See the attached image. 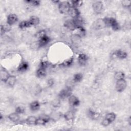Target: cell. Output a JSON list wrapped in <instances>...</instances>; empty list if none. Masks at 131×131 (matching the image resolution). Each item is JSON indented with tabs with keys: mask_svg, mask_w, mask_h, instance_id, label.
I'll return each mask as SVG.
<instances>
[{
	"mask_svg": "<svg viewBox=\"0 0 131 131\" xmlns=\"http://www.w3.org/2000/svg\"><path fill=\"white\" fill-rule=\"evenodd\" d=\"M106 26L111 27L114 31H118L120 29V26L116 19L113 17H105L103 18Z\"/></svg>",
	"mask_w": 131,
	"mask_h": 131,
	"instance_id": "cell-1",
	"label": "cell"
},
{
	"mask_svg": "<svg viewBox=\"0 0 131 131\" xmlns=\"http://www.w3.org/2000/svg\"><path fill=\"white\" fill-rule=\"evenodd\" d=\"M71 7V4L68 2H61L58 4V10L61 14H67Z\"/></svg>",
	"mask_w": 131,
	"mask_h": 131,
	"instance_id": "cell-2",
	"label": "cell"
},
{
	"mask_svg": "<svg viewBox=\"0 0 131 131\" xmlns=\"http://www.w3.org/2000/svg\"><path fill=\"white\" fill-rule=\"evenodd\" d=\"M127 83L124 79L117 80L116 84V89L118 92H123L126 88Z\"/></svg>",
	"mask_w": 131,
	"mask_h": 131,
	"instance_id": "cell-3",
	"label": "cell"
},
{
	"mask_svg": "<svg viewBox=\"0 0 131 131\" xmlns=\"http://www.w3.org/2000/svg\"><path fill=\"white\" fill-rule=\"evenodd\" d=\"M92 8L96 13L99 14L101 13L103 10V3L101 1H96L93 3Z\"/></svg>",
	"mask_w": 131,
	"mask_h": 131,
	"instance_id": "cell-4",
	"label": "cell"
},
{
	"mask_svg": "<svg viewBox=\"0 0 131 131\" xmlns=\"http://www.w3.org/2000/svg\"><path fill=\"white\" fill-rule=\"evenodd\" d=\"M72 94V90L70 88H67L62 90L58 94V96L61 99L69 98Z\"/></svg>",
	"mask_w": 131,
	"mask_h": 131,
	"instance_id": "cell-5",
	"label": "cell"
},
{
	"mask_svg": "<svg viewBox=\"0 0 131 131\" xmlns=\"http://www.w3.org/2000/svg\"><path fill=\"white\" fill-rule=\"evenodd\" d=\"M10 76L9 72L4 68L1 67L0 71V77L2 81L6 82L9 77Z\"/></svg>",
	"mask_w": 131,
	"mask_h": 131,
	"instance_id": "cell-6",
	"label": "cell"
},
{
	"mask_svg": "<svg viewBox=\"0 0 131 131\" xmlns=\"http://www.w3.org/2000/svg\"><path fill=\"white\" fill-rule=\"evenodd\" d=\"M50 41V39L49 36L46 35V34L41 35L39 37L38 41V45L40 47H43L47 45Z\"/></svg>",
	"mask_w": 131,
	"mask_h": 131,
	"instance_id": "cell-7",
	"label": "cell"
},
{
	"mask_svg": "<svg viewBox=\"0 0 131 131\" xmlns=\"http://www.w3.org/2000/svg\"><path fill=\"white\" fill-rule=\"evenodd\" d=\"M68 101L69 104L73 107L78 106L80 103V101L78 98L76 96L72 95L69 97Z\"/></svg>",
	"mask_w": 131,
	"mask_h": 131,
	"instance_id": "cell-8",
	"label": "cell"
},
{
	"mask_svg": "<svg viewBox=\"0 0 131 131\" xmlns=\"http://www.w3.org/2000/svg\"><path fill=\"white\" fill-rule=\"evenodd\" d=\"M77 60L79 65L80 66H84L88 61V57L84 54H80L78 55Z\"/></svg>",
	"mask_w": 131,
	"mask_h": 131,
	"instance_id": "cell-9",
	"label": "cell"
},
{
	"mask_svg": "<svg viewBox=\"0 0 131 131\" xmlns=\"http://www.w3.org/2000/svg\"><path fill=\"white\" fill-rule=\"evenodd\" d=\"M68 14L71 16L73 18H75L80 16V12L77 8L72 7L71 6V7L69 10Z\"/></svg>",
	"mask_w": 131,
	"mask_h": 131,
	"instance_id": "cell-10",
	"label": "cell"
},
{
	"mask_svg": "<svg viewBox=\"0 0 131 131\" xmlns=\"http://www.w3.org/2000/svg\"><path fill=\"white\" fill-rule=\"evenodd\" d=\"M18 20L17 16L15 14H10L7 16V23L10 25H12L16 23Z\"/></svg>",
	"mask_w": 131,
	"mask_h": 131,
	"instance_id": "cell-11",
	"label": "cell"
},
{
	"mask_svg": "<svg viewBox=\"0 0 131 131\" xmlns=\"http://www.w3.org/2000/svg\"><path fill=\"white\" fill-rule=\"evenodd\" d=\"M94 28L95 29H101L106 27L103 19H99L97 20L93 25Z\"/></svg>",
	"mask_w": 131,
	"mask_h": 131,
	"instance_id": "cell-12",
	"label": "cell"
},
{
	"mask_svg": "<svg viewBox=\"0 0 131 131\" xmlns=\"http://www.w3.org/2000/svg\"><path fill=\"white\" fill-rule=\"evenodd\" d=\"M64 26L66 27V28L71 31H73L77 29V27L74 23L73 19L67 20L64 23Z\"/></svg>",
	"mask_w": 131,
	"mask_h": 131,
	"instance_id": "cell-13",
	"label": "cell"
},
{
	"mask_svg": "<svg viewBox=\"0 0 131 131\" xmlns=\"http://www.w3.org/2000/svg\"><path fill=\"white\" fill-rule=\"evenodd\" d=\"M88 116L89 117L93 120H96L98 119L100 116V114L98 112L94 111L90 109L88 112Z\"/></svg>",
	"mask_w": 131,
	"mask_h": 131,
	"instance_id": "cell-14",
	"label": "cell"
},
{
	"mask_svg": "<svg viewBox=\"0 0 131 131\" xmlns=\"http://www.w3.org/2000/svg\"><path fill=\"white\" fill-rule=\"evenodd\" d=\"M16 82V78L15 76L10 75L7 81H6V83L9 86L12 87L13 86Z\"/></svg>",
	"mask_w": 131,
	"mask_h": 131,
	"instance_id": "cell-15",
	"label": "cell"
},
{
	"mask_svg": "<svg viewBox=\"0 0 131 131\" xmlns=\"http://www.w3.org/2000/svg\"><path fill=\"white\" fill-rule=\"evenodd\" d=\"M8 118L10 120L13 122H16L19 120V116L16 112L12 113L8 115Z\"/></svg>",
	"mask_w": 131,
	"mask_h": 131,
	"instance_id": "cell-16",
	"label": "cell"
},
{
	"mask_svg": "<svg viewBox=\"0 0 131 131\" xmlns=\"http://www.w3.org/2000/svg\"><path fill=\"white\" fill-rule=\"evenodd\" d=\"M50 121V119L46 118H43V117H40L38 118H37L35 125H44L46 123H48V122Z\"/></svg>",
	"mask_w": 131,
	"mask_h": 131,
	"instance_id": "cell-17",
	"label": "cell"
},
{
	"mask_svg": "<svg viewBox=\"0 0 131 131\" xmlns=\"http://www.w3.org/2000/svg\"><path fill=\"white\" fill-rule=\"evenodd\" d=\"M11 26L9 25L8 23H6L4 25H1V35L3 34L9 32L11 30Z\"/></svg>",
	"mask_w": 131,
	"mask_h": 131,
	"instance_id": "cell-18",
	"label": "cell"
},
{
	"mask_svg": "<svg viewBox=\"0 0 131 131\" xmlns=\"http://www.w3.org/2000/svg\"><path fill=\"white\" fill-rule=\"evenodd\" d=\"M30 108L32 111H36L40 108V103L38 101H34L30 104Z\"/></svg>",
	"mask_w": 131,
	"mask_h": 131,
	"instance_id": "cell-19",
	"label": "cell"
},
{
	"mask_svg": "<svg viewBox=\"0 0 131 131\" xmlns=\"http://www.w3.org/2000/svg\"><path fill=\"white\" fill-rule=\"evenodd\" d=\"M114 54L116 56L120 59H124L127 56V54L126 52L122 50H117L115 51Z\"/></svg>",
	"mask_w": 131,
	"mask_h": 131,
	"instance_id": "cell-20",
	"label": "cell"
},
{
	"mask_svg": "<svg viewBox=\"0 0 131 131\" xmlns=\"http://www.w3.org/2000/svg\"><path fill=\"white\" fill-rule=\"evenodd\" d=\"M46 69L39 66L38 69L36 71V76L38 77H42L46 75Z\"/></svg>",
	"mask_w": 131,
	"mask_h": 131,
	"instance_id": "cell-21",
	"label": "cell"
},
{
	"mask_svg": "<svg viewBox=\"0 0 131 131\" xmlns=\"http://www.w3.org/2000/svg\"><path fill=\"white\" fill-rule=\"evenodd\" d=\"M29 68V65L26 62H21L17 68V70L19 72H25Z\"/></svg>",
	"mask_w": 131,
	"mask_h": 131,
	"instance_id": "cell-22",
	"label": "cell"
},
{
	"mask_svg": "<svg viewBox=\"0 0 131 131\" xmlns=\"http://www.w3.org/2000/svg\"><path fill=\"white\" fill-rule=\"evenodd\" d=\"M31 26H32V25H31V24L29 20L22 21L19 24V27L21 29H26L27 28H29Z\"/></svg>",
	"mask_w": 131,
	"mask_h": 131,
	"instance_id": "cell-23",
	"label": "cell"
},
{
	"mask_svg": "<svg viewBox=\"0 0 131 131\" xmlns=\"http://www.w3.org/2000/svg\"><path fill=\"white\" fill-rule=\"evenodd\" d=\"M64 117L65 119L67 121H70L72 120L74 117V113L73 111H69L67 112L64 115Z\"/></svg>",
	"mask_w": 131,
	"mask_h": 131,
	"instance_id": "cell-24",
	"label": "cell"
},
{
	"mask_svg": "<svg viewBox=\"0 0 131 131\" xmlns=\"http://www.w3.org/2000/svg\"><path fill=\"white\" fill-rule=\"evenodd\" d=\"M36 119H37V118H36L35 116H31L28 117L26 119V122L27 124L29 125H35Z\"/></svg>",
	"mask_w": 131,
	"mask_h": 131,
	"instance_id": "cell-25",
	"label": "cell"
},
{
	"mask_svg": "<svg viewBox=\"0 0 131 131\" xmlns=\"http://www.w3.org/2000/svg\"><path fill=\"white\" fill-rule=\"evenodd\" d=\"M32 26H36L39 24L40 20L39 18L35 16H32L29 20Z\"/></svg>",
	"mask_w": 131,
	"mask_h": 131,
	"instance_id": "cell-26",
	"label": "cell"
},
{
	"mask_svg": "<svg viewBox=\"0 0 131 131\" xmlns=\"http://www.w3.org/2000/svg\"><path fill=\"white\" fill-rule=\"evenodd\" d=\"M124 77H125L124 73L123 72H120V71L117 72L116 73H115V75H114L115 79L116 80H119L124 79Z\"/></svg>",
	"mask_w": 131,
	"mask_h": 131,
	"instance_id": "cell-27",
	"label": "cell"
},
{
	"mask_svg": "<svg viewBox=\"0 0 131 131\" xmlns=\"http://www.w3.org/2000/svg\"><path fill=\"white\" fill-rule=\"evenodd\" d=\"M116 117V114L115 113L112 112V113H109L107 114L106 115L105 118L106 119H107L108 120H109L112 123L115 120Z\"/></svg>",
	"mask_w": 131,
	"mask_h": 131,
	"instance_id": "cell-28",
	"label": "cell"
},
{
	"mask_svg": "<svg viewBox=\"0 0 131 131\" xmlns=\"http://www.w3.org/2000/svg\"><path fill=\"white\" fill-rule=\"evenodd\" d=\"M83 75L81 73H76L74 75L73 80L75 82H78L82 80Z\"/></svg>",
	"mask_w": 131,
	"mask_h": 131,
	"instance_id": "cell-29",
	"label": "cell"
},
{
	"mask_svg": "<svg viewBox=\"0 0 131 131\" xmlns=\"http://www.w3.org/2000/svg\"><path fill=\"white\" fill-rule=\"evenodd\" d=\"M71 2H72V4L71 6L77 8L78 7L81 6L83 3L82 1H73Z\"/></svg>",
	"mask_w": 131,
	"mask_h": 131,
	"instance_id": "cell-30",
	"label": "cell"
},
{
	"mask_svg": "<svg viewBox=\"0 0 131 131\" xmlns=\"http://www.w3.org/2000/svg\"><path fill=\"white\" fill-rule=\"evenodd\" d=\"M73 58H70L64 61L63 62V63H62V65L64 67H69L72 64V63L73 62Z\"/></svg>",
	"mask_w": 131,
	"mask_h": 131,
	"instance_id": "cell-31",
	"label": "cell"
},
{
	"mask_svg": "<svg viewBox=\"0 0 131 131\" xmlns=\"http://www.w3.org/2000/svg\"><path fill=\"white\" fill-rule=\"evenodd\" d=\"M78 30H79V35L81 36H83L85 35L86 33V31L84 29V28L83 27H79L78 28H77Z\"/></svg>",
	"mask_w": 131,
	"mask_h": 131,
	"instance_id": "cell-32",
	"label": "cell"
},
{
	"mask_svg": "<svg viewBox=\"0 0 131 131\" xmlns=\"http://www.w3.org/2000/svg\"><path fill=\"white\" fill-rule=\"evenodd\" d=\"M122 6L125 8H129L131 4L130 1H123L121 2Z\"/></svg>",
	"mask_w": 131,
	"mask_h": 131,
	"instance_id": "cell-33",
	"label": "cell"
},
{
	"mask_svg": "<svg viewBox=\"0 0 131 131\" xmlns=\"http://www.w3.org/2000/svg\"><path fill=\"white\" fill-rule=\"evenodd\" d=\"M26 2L31 4L32 6H37L39 5L40 4V1H27Z\"/></svg>",
	"mask_w": 131,
	"mask_h": 131,
	"instance_id": "cell-34",
	"label": "cell"
},
{
	"mask_svg": "<svg viewBox=\"0 0 131 131\" xmlns=\"http://www.w3.org/2000/svg\"><path fill=\"white\" fill-rule=\"evenodd\" d=\"M111 123V122L109 120H108L107 119H106L105 118L104 119H103V120L101 122V124L102 125V126H103L104 127L108 126Z\"/></svg>",
	"mask_w": 131,
	"mask_h": 131,
	"instance_id": "cell-35",
	"label": "cell"
},
{
	"mask_svg": "<svg viewBox=\"0 0 131 131\" xmlns=\"http://www.w3.org/2000/svg\"><path fill=\"white\" fill-rule=\"evenodd\" d=\"M15 112L18 114H23L25 112V109L21 106H18L15 109Z\"/></svg>",
	"mask_w": 131,
	"mask_h": 131,
	"instance_id": "cell-36",
	"label": "cell"
},
{
	"mask_svg": "<svg viewBox=\"0 0 131 131\" xmlns=\"http://www.w3.org/2000/svg\"><path fill=\"white\" fill-rule=\"evenodd\" d=\"M47 83H48V85L49 86H52L54 85V81L53 79L51 78L50 79H49L48 80V82H47Z\"/></svg>",
	"mask_w": 131,
	"mask_h": 131,
	"instance_id": "cell-37",
	"label": "cell"
}]
</instances>
